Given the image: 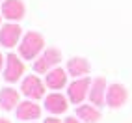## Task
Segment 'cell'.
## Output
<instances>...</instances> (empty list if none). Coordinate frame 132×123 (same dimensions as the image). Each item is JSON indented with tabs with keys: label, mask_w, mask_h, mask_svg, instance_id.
Wrapping results in <instances>:
<instances>
[{
	"label": "cell",
	"mask_w": 132,
	"mask_h": 123,
	"mask_svg": "<svg viewBox=\"0 0 132 123\" xmlns=\"http://www.w3.org/2000/svg\"><path fill=\"white\" fill-rule=\"evenodd\" d=\"M45 86H47V84H43V82L39 80V76L28 75V76L22 80V84H21V91H22L28 99L36 101V99H41L43 95H45Z\"/></svg>",
	"instance_id": "5b68a950"
},
{
	"label": "cell",
	"mask_w": 132,
	"mask_h": 123,
	"mask_svg": "<svg viewBox=\"0 0 132 123\" xmlns=\"http://www.w3.org/2000/svg\"><path fill=\"white\" fill-rule=\"evenodd\" d=\"M0 123H10V121H7L6 118H0Z\"/></svg>",
	"instance_id": "d6986e66"
},
{
	"label": "cell",
	"mask_w": 132,
	"mask_h": 123,
	"mask_svg": "<svg viewBox=\"0 0 132 123\" xmlns=\"http://www.w3.org/2000/svg\"><path fill=\"white\" fill-rule=\"evenodd\" d=\"M45 108L50 114H61L67 110V97H63L61 93L54 91L45 97Z\"/></svg>",
	"instance_id": "4fadbf2b"
},
{
	"label": "cell",
	"mask_w": 132,
	"mask_h": 123,
	"mask_svg": "<svg viewBox=\"0 0 132 123\" xmlns=\"http://www.w3.org/2000/svg\"><path fill=\"white\" fill-rule=\"evenodd\" d=\"M128 99V93H127V88L123 84H110L108 86V91H106V103L110 108H119L127 103Z\"/></svg>",
	"instance_id": "9c48e42d"
},
{
	"label": "cell",
	"mask_w": 132,
	"mask_h": 123,
	"mask_svg": "<svg viewBox=\"0 0 132 123\" xmlns=\"http://www.w3.org/2000/svg\"><path fill=\"white\" fill-rule=\"evenodd\" d=\"M89 88H91V80L87 76L82 78H75V80L67 86V97L73 104H80L87 95H89Z\"/></svg>",
	"instance_id": "3957f363"
},
{
	"label": "cell",
	"mask_w": 132,
	"mask_h": 123,
	"mask_svg": "<svg viewBox=\"0 0 132 123\" xmlns=\"http://www.w3.org/2000/svg\"><path fill=\"white\" fill-rule=\"evenodd\" d=\"M45 50V37L39 32H28L24 34L19 43V54L24 60H36Z\"/></svg>",
	"instance_id": "6da1fadb"
},
{
	"label": "cell",
	"mask_w": 132,
	"mask_h": 123,
	"mask_svg": "<svg viewBox=\"0 0 132 123\" xmlns=\"http://www.w3.org/2000/svg\"><path fill=\"white\" fill-rule=\"evenodd\" d=\"M2 64H6V58H4L2 54H0V69H2Z\"/></svg>",
	"instance_id": "ac0fdd59"
},
{
	"label": "cell",
	"mask_w": 132,
	"mask_h": 123,
	"mask_svg": "<svg viewBox=\"0 0 132 123\" xmlns=\"http://www.w3.org/2000/svg\"><path fill=\"white\" fill-rule=\"evenodd\" d=\"M60 60H61V52L54 47H48L41 52V54L36 58V62H34V71L36 73H43V75H47L48 71H52L54 67H58L60 64Z\"/></svg>",
	"instance_id": "7a4b0ae2"
},
{
	"label": "cell",
	"mask_w": 132,
	"mask_h": 123,
	"mask_svg": "<svg viewBox=\"0 0 132 123\" xmlns=\"http://www.w3.org/2000/svg\"><path fill=\"white\" fill-rule=\"evenodd\" d=\"M28 123H34V121H28Z\"/></svg>",
	"instance_id": "ffe728a7"
},
{
	"label": "cell",
	"mask_w": 132,
	"mask_h": 123,
	"mask_svg": "<svg viewBox=\"0 0 132 123\" xmlns=\"http://www.w3.org/2000/svg\"><path fill=\"white\" fill-rule=\"evenodd\" d=\"M26 13V7L22 0H4L2 4V17L7 19L10 22H17L21 21Z\"/></svg>",
	"instance_id": "52a82bcc"
},
{
	"label": "cell",
	"mask_w": 132,
	"mask_h": 123,
	"mask_svg": "<svg viewBox=\"0 0 132 123\" xmlns=\"http://www.w3.org/2000/svg\"><path fill=\"white\" fill-rule=\"evenodd\" d=\"M76 116L84 123H97L101 119V112H99V108H97L95 104L89 103V104H80V106L76 108Z\"/></svg>",
	"instance_id": "9a60e30c"
},
{
	"label": "cell",
	"mask_w": 132,
	"mask_h": 123,
	"mask_svg": "<svg viewBox=\"0 0 132 123\" xmlns=\"http://www.w3.org/2000/svg\"><path fill=\"white\" fill-rule=\"evenodd\" d=\"M24 73V64L17 54L6 56V67H4V78L7 82H17Z\"/></svg>",
	"instance_id": "8992f818"
},
{
	"label": "cell",
	"mask_w": 132,
	"mask_h": 123,
	"mask_svg": "<svg viewBox=\"0 0 132 123\" xmlns=\"http://www.w3.org/2000/svg\"><path fill=\"white\" fill-rule=\"evenodd\" d=\"M67 69H61V67H54L52 71H48L45 75V84L47 88H50V90H61L65 84H67Z\"/></svg>",
	"instance_id": "30bf717a"
},
{
	"label": "cell",
	"mask_w": 132,
	"mask_h": 123,
	"mask_svg": "<svg viewBox=\"0 0 132 123\" xmlns=\"http://www.w3.org/2000/svg\"><path fill=\"white\" fill-rule=\"evenodd\" d=\"M43 123H61V121H60L58 118H47V119L43 121Z\"/></svg>",
	"instance_id": "e0dca14e"
},
{
	"label": "cell",
	"mask_w": 132,
	"mask_h": 123,
	"mask_svg": "<svg viewBox=\"0 0 132 123\" xmlns=\"http://www.w3.org/2000/svg\"><path fill=\"white\" fill-rule=\"evenodd\" d=\"M41 116V106L36 104L32 99L30 101H24L17 106V118L21 121H34Z\"/></svg>",
	"instance_id": "8fae6325"
},
{
	"label": "cell",
	"mask_w": 132,
	"mask_h": 123,
	"mask_svg": "<svg viewBox=\"0 0 132 123\" xmlns=\"http://www.w3.org/2000/svg\"><path fill=\"white\" fill-rule=\"evenodd\" d=\"M22 36V28L17 22H7L0 28V45L6 47V49H11L15 47L17 43H21Z\"/></svg>",
	"instance_id": "277c9868"
},
{
	"label": "cell",
	"mask_w": 132,
	"mask_h": 123,
	"mask_svg": "<svg viewBox=\"0 0 132 123\" xmlns=\"http://www.w3.org/2000/svg\"><path fill=\"white\" fill-rule=\"evenodd\" d=\"M19 99L21 95L17 90H13V88H2L0 90V106H2L4 110H13L15 106H19Z\"/></svg>",
	"instance_id": "5bb4252c"
},
{
	"label": "cell",
	"mask_w": 132,
	"mask_h": 123,
	"mask_svg": "<svg viewBox=\"0 0 132 123\" xmlns=\"http://www.w3.org/2000/svg\"><path fill=\"white\" fill-rule=\"evenodd\" d=\"M67 73L75 78H82L89 73V62L82 56H75L67 62Z\"/></svg>",
	"instance_id": "7c38bea8"
},
{
	"label": "cell",
	"mask_w": 132,
	"mask_h": 123,
	"mask_svg": "<svg viewBox=\"0 0 132 123\" xmlns=\"http://www.w3.org/2000/svg\"><path fill=\"white\" fill-rule=\"evenodd\" d=\"M65 123H84V121H82V119H76V118L71 116V118H67V119H65Z\"/></svg>",
	"instance_id": "2e32d148"
},
{
	"label": "cell",
	"mask_w": 132,
	"mask_h": 123,
	"mask_svg": "<svg viewBox=\"0 0 132 123\" xmlns=\"http://www.w3.org/2000/svg\"><path fill=\"white\" fill-rule=\"evenodd\" d=\"M106 80L104 78H95L91 82V88H89V95H87V99H89L91 104H95L97 108L99 106H104V103H106Z\"/></svg>",
	"instance_id": "ba28073f"
}]
</instances>
